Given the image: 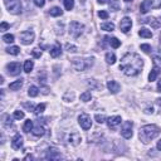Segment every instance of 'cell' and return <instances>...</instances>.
Listing matches in <instances>:
<instances>
[{
	"label": "cell",
	"instance_id": "6",
	"mask_svg": "<svg viewBox=\"0 0 161 161\" xmlns=\"http://www.w3.org/2000/svg\"><path fill=\"white\" fill-rule=\"evenodd\" d=\"M78 122L81 125V127L83 130H89L92 127V121H91V117L87 113H82L78 116Z\"/></svg>",
	"mask_w": 161,
	"mask_h": 161
},
{
	"label": "cell",
	"instance_id": "37",
	"mask_svg": "<svg viewBox=\"0 0 161 161\" xmlns=\"http://www.w3.org/2000/svg\"><path fill=\"white\" fill-rule=\"evenodd\" d=\"M14 118H17V120H22V118H24V112L23 111H15L14 112Z\"/></svg>",
	"mask_w": 161,
	"mask_h": 161
},
{
	"label": "cell",
	"instance_id": "3",
	"mask_svg": "<svg viewBox=\"0 0 161 161\" xmlns=\"http://www.w3.org/2000/svg\"><path fill=\"white\" fill-rule=\"evenodd\" d=\"M93 60H94L93 58H87V59L74 58V59H72V66L76 71H86L87 68H89L93 64Z\"/></svg>",
	"mask_w": 161,
	"mask_h": 161
},
{
	"label": "cell",
	"instance_id": "46",
	"mask_svg": "<svg viewBox=\"0 0 161 161\" xmlns=\"http://www.w3.org/2000/svg\"><path fill=\"white\" fill-rule=\"evenodd\" d=\"M157 92H161V79L157 83Z\"/></svg>",
	"mask_w": 161,
	"mask_h": 161
},
{
	"label": "cell",
	"instance_id": "29",
	"mask_svg": "<svg viewBox=\"0 0 161 161\" xmlns=\"http://www.w3.org/2000/svg\"><path fill=\"white\" fill-rule=\"evenodd\" d=\"M32 130H33V121L26 120L25 123H24V126H23V131H24V132H29V131H32Z\"/></svg>",
	"mask_w": 161,
	"mask_h": 161
},
{
	"label": "cell",
	"instance_id": "1",
	"mask_svg": "<svg viewBox=\"0 0 161 161\" xmlns=\"http://www.w3.org/2000/svg\"><path fill=\"white\" fill-rule=\"evenodd\" d=\"M142 67H144V59L136 53L125 54L120 63V69L128 77L138 76L141 73Z\"/></svg>",
	"mask_w": 161,
	"mask_h": 161
},
{
	"label": "cell",
	"instance_id": "50",
	"mask_svg": "<svg viewBox=\"0 0 161 161\" xmlns=\"http://www.w3.org/2000/svg\"><path fill=\"white\" fill-rule=\"evenodd\" d=\"M156 102L160 104V106H161V98H159V100H156Z\"/></svg>",
	"mask_w": 161,
	"mask_h": 161
},
{
	"label": "cell",
	"instance_id": "20",
	"mask_svg": "<svg viewBox=\"0 0 161 161\" xmlns=\"http://www.w3.org/2000/svg\"><path fill=\"white\" fill-rule=\"evenodd\" d=\"M138 36L141 38H152V32L149 30L147 28H141L138 30Z\"/></svg>",
	"mask_w": 161,
	"mask_h": 161
},
{
	"label": "cell",
	"instance_id": "21",
	"mask_svg": "<svg viewBox=\"0 0 161 161\" xmlns=\"http://www.w3.org/2000/svg\"><path fill=\"white\" fill-rule=\"evenodd\" d=\"M142 23H150L153 28H159L160 25H161V22H160V19L159 20H156L155 18H149V19H142L141 20Z\"/></svg>",
	"mask_w": 161,
	"mask_h": 161
},
{
	"label": "cell",
	"instance_id": "4",
	"mask_svg": "<svg viewBox=\"0 0 161 161\" xmlns=\"http://www.w3.org/2000/svg\"><path fill=\"white\" fill-rule=\"evenodd\" d=\"M8 10L13 14H20L22 13V3L20 0H4Z\"/></svg>",
	"mask_w": 161,
	"mask_h": 161
},
{
	"label": "cell",
	"instance_id": "24",
	"mask_svg": "<svg viewBox=\"0 0 161 161\" xmlns=\"http://www.w3.org/2000/svg\"><path fill=\"white\" fill-rule=\"evenodd\" d=\"M120 2L118 0H110V9L112 11H117L118 9H120Z\"/></svg>",
	"mask_w": 161,
	"mask_h": 161
},
{
	"label": "cell",
	"instance_id": "48",
	"mask_svg": "<svg viewBox=\"0 0 161 161\" xmlns=\"http://www.w3.org/2000/svg\"><path fill=\"white\" fill-rule=\"evenodd\" d=\"M24 159H25V160H32V159H33V156H32V155H26Z\"/></svg>",
	"mask_w": 161,
	"mask_h": 161
},
{
	"label": "cell",
	"instance_id": "27",
	"mask_svg": "<svg viewBox=\"0 0 161 161\" xmlns=\"http://www.w3.org/2000/svg\"><path fill=\"white\" fill-rule=\"evenodd\" d=\"M49 14L52 17H59V15H62V14H63V11H62L60 8H58V6H54V8H52L49 10Z\"/></svg>",
	"mask_w": 161,
	"mask_h": 161
},
{
	"label": "cell",
	"instance_id": "38",
	"mask_svg": "<svg viewBox=\"0 0 161 161\" xmlns=\"http://www.w3.org/2000/svg\"><path fill=\"white\" fill-rule=\"evenodd\" d=\"M141 49L145 52V53H147V54H150L151 53V45H149V44H141Z\"/></svg>",
	"mask_w": 161,
	"mask_h": 161
},
{
	"label": "cell",
	"instance_id": "26",
	"mask_svg": "<svg viewBox=\"0 0 161 161\" xmlns=\"http://www.w3.org/2000/svg\"><path fill=\"white\" fill-rule=\"evenodd\" d=\"M39 93V89L37 86H30L29 89H28V94H29L30 97H37Z\"/></svg>",
	"mask_w": 161,
	"mask_h": 161
},
{
	"label": "cell",
	"instance_id": "17",
	"mask_svg": "<svg viewBox=\"0 0 161 161\" xmlns=\"http://www.w3.org/2000/svg\"><path fill=\"white\" fill-rule=\"evenodd\" d=\"M33 135L34 136H37V137H40V136H43L44 134H45V130H44V127L43 126H40V123H38L36 127H33Z\"/></svg>",
	"mask_w": 161,
	"mask_h": 161
},
{
	"label": "cell",
	"instance_id": "13",
	"mask_svg": "<svg viewBox=\"0 0 161 161\" xmlns=\"http://www.w3.org/2000/svg\"><path fill=\"white\" fill-rule=\"evenodd\" d=\"M62 156H60V153H59V151L57 150V149H54V147H52V149H49L47 151V155H45V159H48V160H58V159H60Z\"/></svg>",
	"mask_w": 161,
	"mask_h": 161
},
{
	"label": "cell",
	"instance_id": "14",
	"mask_svg": "<svg viewBox=\"0 0 161 161\" xmlns=\"http://www.w3.org/2000/svg\"><path fill=\"white\" fill-rule=\"evenodd\" d=\"M152 3L153 0H144V2L141 3V5H140V11H141V14H146L152 6Z\"/></svg>",
	"mask_w": 161,
	"mask_h": 161
},
{
	"label": "cell",
	"instance_id": "8",
	"mask_svg": "<svg viewBox=\"0 0 161 161\" xmlns=\"http://www.w3.org/2000/svg\"><path fill=\"white\" fill-rule=\"evenodd\" d=\"M6 69H8V73L10 74V76H18V74H20V69H22V67H20V63H18V62H11V63H9L8 66H6Z\"/></svg>",
	"mask_w": 161,
	"mask_h": 161
},
{
	"label": "cell",
	"instance_id": "15",
	"mask_svg": "<svg viewBox=\"0 0 161 161\" xmlns=\"http://www.w3.org/2000/svg\"><path fill=\"white\" fill-rule=\"evenodd\" d=\"M121 117L120 116H113V117H110L108 120H107V125H108V127L110 128H115L116 126H118L121 123Z\"/></svg>",
	"mask_w": 161,
	"mask_h": 161
},
{
	"label": "cell",
	"instance_id": "11",
	"mask_svg": "<svg viewBox=\"0 0 161 161\" xmlns=\"http://www.w3.org/2000/svg\"><path fill=\"white\" fill-rule=\"evenodd\" d=\"M131 26H132V22H131V19L127 18V17H125L120 22V29L123 33H128L130 29H131Z\"/></svg>",
	"mask_w": 161,
	"mask_h": 161
},
{
	"label": "cell",
	"instance_id": "16",
	"mask_svg": "<svg viewBox=\"0 0 161 161\" xmlns=\"http://www.w3.org/2000/svg\"><path fill=\"white\" fill-rule=\"evenodd\" d=\"M107 88L110 89V92H112V93H118V91H120V85L116 82V81H108V83H107Z\"/></svg>",
	"mask_w": 161,
	"mask_h": 161
},
{
	"label": "cell",
	"instance_id": "42",
	"mask_svg": "<svg viewBox=\"0 0 161 161\" xmlns=\"http://www.w3.org/2000/svg\"><path fill=\"white\" fill-rule=\"evenodd\" d=\"M34 4H36L37 6H39V8H42V6H44L45 0H34Z\"/></svg>",
	"mask_w": 161,
	"mask_h": 161
},
{
	"label": "cell",
	"instance_id": "28",
	"mask_svg": "<svg viewBox=\"0 0 161 161\" xmlns=\"http://www.w3.org/2000/svg\"><path fill=\"white\" fill-rule=\"evenodd\" d=\"M6 52H8L9 54H11V55H18V54H19V52H20V49H19V47L14 45V47H9V48H6Z\"/></svg>",
	"mask_w": 161,
	"mask_h": 161
},
{
	"label": "cell",
	"instance_id": "33",
	"mask_svg": "<svg viewBox=\"0 0 161 161\" xmlns=\"http://www.w3.org/2000/svg\"><path fill=\"white\" fill-rule=\"evenodd\" d=\"M91 98H92V94H91V92H88V91L81 94V101H83V102H88V101H91Z\"/></svg>",
	"mask_w": 161,
	"mask_h": 161
},
{
	"label": "cell",
	"instance_id": "9",
	"mask_svg": "<svg viewBox=\"0 0 161 161\" xmlns=\"http://www.w3.org/2000/svg\"><path fill=\"white\" fill-rule=\"evenodd\" d=\"M34 40V33L33 32H22L20 33V42L24 45H29Z\"/></svg>",
	"mask_w": 161,
	"mask_h": 161
},
{
	"label": "cell",
	"instance_id": "40",
	"mask_svg": "<svg viewBox=\"0 0 161 161\" xmlns=\"http://www.w3.org/2000/svg\"><path fill=\"white\" fill-rule=\"evenodd\" d=\"M66 49H67L68 52L74 53V52H77V47H76V45H72V44H69V43H67V44H66Z\"/></svg>",
	"mask_w": 161,
	"mask_h": 161
},
{
	"label": "cell",
	"instance_id": "10",
	"mask_svg": "<svg viewBox=\"0 0 161 161\" xmlns=\"http://www.w3.org/2000/svg\"><path fill=\"white\" fill-rule=\"evenodd\" d=\"M81 141H82V137H81V135L78 134V132H72V134L68 136V144L72 145V146L79 145Z\"/></svg>",
	"mask_w": 161,
	"mask_h": 161
},
{
	"label": "cell",
	"instance_id": "34",
	"mask_svg": "<svg viewBox=\"0 0 161 161\" xmlns=\"http://www.w3.org/2000/svg\"><path fill=\"white\" fill-rule=\"evenodd\" d=\"M3 40L5 42V43H13V42H14V36H13V34H4Z\"/></svg>",
	"mask_w": 161,
	"mask_h": 161
},
{
	"label": "cell",
	"instance_id": "7",
	"mask_svg": "<svg viewBox=\"0 0 161 161\" xmlns=\"http://www.w3.org/2000/svg\"><path fill=\"white\" fill-rule=\"evenodd\" d=\"M132 122L131 121H126L122 125V128H121V135L125 138H131L132 137Z\"/></svg>",
	"mask_w": 161,
	"mask_h": 161
},
{
	"label": "cell",
	"instance_id": "52",
	"mask_svg": "<svg viewBox=\"0 0 161 161\" xmlns=\"http://www.w3.org/2000/svg\"><path fill=\"white\" fill-rule=\"evenodd\" d=\"M160 43H161V37H160Z\"/></svg>",
	"mask_w": 161,
	"mask_h": 161
},
{
	"label": "cell",
	"instance_id": "2",
	"mask_svg": "<svg viewBox=\"0 0 161 161\" xmlns=\"http://www.w3.org/2000/svg\"><path fill=\"white\" fill-rule=\"evenodd\" d=\"M161 132V128L156 125H146L144 127L140 128L138 137L144 144H149L151 140L157 137Z\"/></svg>",
	"mask_w": 161,
	"mask_h": 161
},
{
	"label": "cell",
	"instance_id": "35",
	"mask_svg": "<svg viewBox=\"0 0 161 161\" xmlns=\"http://www.w3.org/2000/svg\"><path fill=\"white\" fill-rule=\"evenodd\" d=\"M64 6L67 10H72L74 6V0H64Z\"/></svg>",
	"mask_w": 161,
	"mask_h": 161
},
{
	"label": "cell",
	"instance_id": "39",
	"mask_svg": "<svg viewBox=\"0 0 161 161\" xmlns=\"http://www.w3.org/2000/svg\"><path fill=\"white\" fill-rule=\"evenodd\" d=\"M94 118H96V121L98 122V123H103V122H104V120H106V117H104V115H100V113H97Z\"/></svg>",
	"mask_w": 161,
	"mask_h": 161
},
{
	"label": "cell",
	"instance_id": "51",
	"mask_svg": "<svg viewBox=\"0 0 161 161\" xmlns=\"http://www.w3.org/2000/svg\"><path fill=\"white\" fill-rule=\"evenodd\" d=\"M125 2H127V3H128V2H132V0H125Z\"/></svg>",
	"mask_w": 161,
	"mask_h": 161
},
{
	"label": "cell",
	"instance_id": "19",
	"mask_svg": "<svg viewBox=\"0 0 161 161\" xmlns=\"http://www.w3.org/2000/svg\"><path fill=\"white\" fill-rule=\"evenodd\" d=\"M159 73H160V67H157V66H153V68H152V71H151V73L149 74V81H150V82H152V81H155V79L157 78V76H159Z\"/></svg>",
	"mask_w": 161,
	"mask_h": 161
},
{
	"label": "cell",
	"instance_id": "30",
	"mask_svg": "<svg viewBox=\"0 0 161 161\" xmlns=\"http://www.w3.org/2000/svg\"><path fill=\"white\" fill-rule=\"evenodd\" d=\"M108 42H110V44L112 48H118L121 45V42L118 40L117 38H108Z\"/></svg>",
	"mask_w": 161,
	"mask_h": 161
},
{
	"label": "cell",
	"instance_id": "22",
	"mask_svg": "<svg viewBox=\"0 0 161 161\" xmlns=\"http://www.w3.org/2000/svg\"><path fill=\"white\" fill-rule=\"evenodd\" d=\"M22 86H23V79H18V81H15V82L10 83V85H9V88H10L11 91H19L20 88H22Z\"/></svg>",
	"mask_w": 161,
	"mask_h": 161
},
{
	"label": "cell",
	"instance_id": "12",
	"mask_svg": "<svg viewBox=\"0 0 161 161\" xmlns=\"http://www.w3.org/2000/svg\"><path fill=\"white\" fill-rule=\"evenodd\" d=\"M22 146H23V137L20 136L19 134H17L15 136L13 137V140H11V147L14 150H20Z\"/></svg>",
	"mask_w": 161,
	"mask_h": 161
},
{
	"label": "cell",
	"instance_id": "18",
	"mask_svg": "<svg viewBox=\"0 0 161 161\" xmlns=\"http://www.w3.org/2000/svg\"><path fill=\"white\" fill-rule=\"evenodd\" d=\"M60 53H62V49H60V45L57 43L55 44L52 49H51V57L52 58H57V57H59L60 55Z\"/></svg>",
	"mask_w": 161,
	"mask_h": 161
},
{
	"label": "cell",
	"instance_id": "53",
	"mask_svg": "<svg viewBox=\"0 0 161 161\" xmlns=\"http://www.w3.org/2000/svg\"><path fill=\"white\" fill-rule=\"evenodd\" d=\"M160 22H161V17H160Z\"/></svg>",
	"mask_w": 161,
	"mask_h": 161
},
{
	"label": "cell",
	"instance_id": "31",
	"mask_svg": "<svg viewBox=\"0 0 161 161\" xmlns=\"http://www.w3.org/2000/svg\"><path fill=\"white\" fill-rule=\"evenodd\" d=\"M44 110H45V104H44V103H40V104H38L36 108H34V113L38 116V115H40V113H43Z\"/></svg>",
	"mask_w": 161,
	"mask_h": 161
},
{
	"label": "cell",
	"instance_id": "5",
	"mask_svg": "<svg viewBox=\"0 0 161 161\" xmlns=\"http://www.w3.org/2000/svg\"><path fill=\"white\" fill-rule=\"evenodd\" d=\"M83 29H85V25L78 22H72L69 24V34H71L73 38H78L83 33Z\"/></svg>",
	"mask_w": 161,
	"mask_h": 161
},
{
	"label": "cell",
	"instance_id": "32",
	"mask_svg": "<svg viewBox=\"0 0 161 161\" xmlns=\"http://www.w3.org/2000/svg\"><path fill=\"white\" fill-rule=\"evenodd\" d=\"M106 60L108 64H113V63L116 62V55L115 53H107L106 54Z\"/></svg>",
	"mask_w": 161,
	"mask_h": 161
},
{
	"label": "cell",
	"instance_id": "36",
	"mask_svg": "<svg viewBox=\"0 0 161 161\" xmlns=\"http://www.w3.org/2000/svg\"><path fill=\"white\" fill-rule=\"evenodd\" d=\"M32 54L34 58H40L42 57V51L39 49V48H34V49L32 51Z\"/></svg>",
	"mask_w": 161,
	"mask_h": 161
},
{
	"label": "cell",
	"instance_id": "49",
	"mask_svg": "<svg viewBox=\"0 0 161 161\" xmlns=\"http://www.w3.org/2000/svg\"><path fill=\"white\" fill-rule=\"evenodd\" d=\"M157 149H159V150L161 151V140H160V141L157 142Z\"/></svg>",
	"mask_w": 161,
	"mask_h": 161
},
{
	"label": "cell",
	"instance_id": "25",
	"mask_svg": "<svg viewBox=\"0 0 161 161\" xmlns=\"http://www.w3.org/2000/svg\"><path fill=\"white\" fill-rule=\"evenodd\" d=\"M33 68H34L33 60H25V63H24V72L30 73V72L33 71Z\"/></svg>",
	"mask_w": 161,
	"mask_h": 161
},
{
	"label": "cell",
	"instance_id": "44",
	"mask_svg": "<svg viewBox=\"0 0 161 161\" xmlns=\"http://www.w3.org/2000/svg\"><path fill=\"white\" fill-rule=\"evenodd\" d=\"M23 106H24L25 108H28V110H30V111H34V110H33V108H34L33 103H23Z\"/></svg>",
	"mask_w": 161,
	"mask_h": 161
},
{
	"label": "cell",
	"instance_id": "41",
	"mask_svg": "<svg viewBox=\"0 0 161 161\" xmlns=\"http://www.w3.org/2000/svg\"><path fill=\"white\" fill-rule=\"evenodd\" d=\"M98 17H100L101 19H107V18H108V13L104 11V10H100V11H98Z\"/></svg>",
	"mask_w": 161,
	"mask_h": 161
},
{
	"label": "cell",
	"instance_id": "43",
	"mask_svg": "<svg viewBox=\"0 0 161 161\" xmlns=\"http://www.w3.org/2000/svg\"><path fill=\"white\" fill-rule=\"evenodd\" d=\"M9 24L8 23H5V22H3L2 23V25H0V30H2V32H4V30H6V29H9Z\"/></svg>",
	"mask_w": 161,
	"mask_h": 161
},
{
	"label": "cell",
	"instance_id": "23",
	"mask_svg": "<svg viewBox=\"0 0 161 161\" xmlns=\"http://www.w3.org/2000/svg\"><path fill=\"white\" fill-rule=\"evenodd\" d=\"M101 29L106 32H113L115 30V24L113 23H103L101 24Z\"/></svg>",
	"mask_w": 161,
	"mask_h": 161
},
{
	"label": "cell",
	"instance_id": "45",
	"mask_svg": "<svg viewBox=\"0 0 161 161\" xmlns=\"http://www.w3.org/2000/svg\"><path fill=\"white\" fill-rule=\"evenodd\" d=\"M145 112H146V113H153V108L152 107H147L145 110Z\"/></svg>",
	"mask_w": 161,
	"mask_h": 161
},
{
	"label": "cell",
	"instance_id": "47",
	"mask_svg": "<svg viewBox=\"0 0 161 161\" xmlns=\"http://www.w3.org/2000/svg\"><path fill=\"white\" fill-rule=\"evenodd\" d=\"M97 2H98V4H106L107 0H97Z\"/></svg>",
	"mask_w": 161,
	"mask_h": 161
}]
</instances>
